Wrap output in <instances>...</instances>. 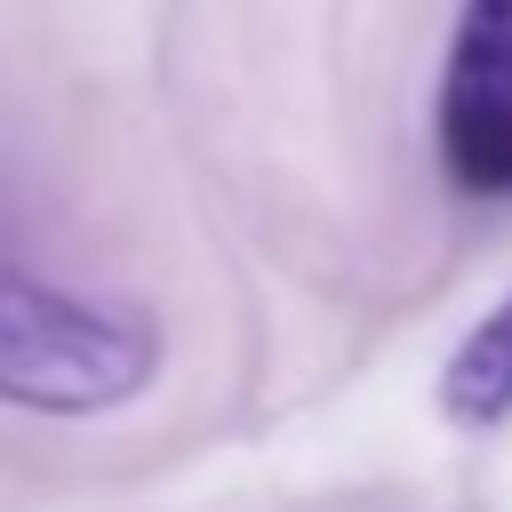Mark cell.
Segmentation results:
<instances>
[{
	"label": "cell",
	"mask_w": 512,
	"mask_h": 512,
	"mask_svg": "<svg viewBox=\"0 0 512 512\" xmlns=\"http://www.w3.org/2000/svg\"><path fill=\"white\" fill-rule=\"evenodd\" d=\"M152 328L40 280L0 216V400L40 416H96L152 384Z\"/></svg>",
	"instance_id": "6da1fadb"
},
{
	"label": "cell",
	"mask_w": 512,
	"mask_h": 512,
	"mask_svg": "<svg viewBox=\"0 0 512 512\" xmlns=\"http://www.w3.org/2000/svg\"><path fill=\"white\" fill-rule=\"evenodd\" d=\"M432 128L456 192L512 200V0H464Z\"/></svg>",
	"instance_id": "7a4b0ae2"
},
{
	"label": "cell",
	"mask_w": 512,
	"mask_h": 512,
	"mask_svg": "<svg viewBox=\"0 0 512 512\" xmlns=\"http://www.w3.org/2000/svg\"><path fill=\"white\" fill-rule=\"evenodd\" d=\"M440 408L456 424H504L512 416V296L456 344V360L440 368Z\"/></svg>",
	"instance_id": "3957f363"
}]
</instances>
